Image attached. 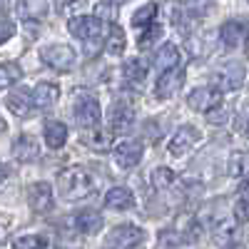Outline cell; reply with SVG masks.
Returning <instances> with one entry per match:
<instances>
[{"label":"cell","instance_id":"cell-18","mask_svg":"<svg viewBox=\"0 0 249 249\" xmlns=\"http://www.w3.org/2000/svg\"><path fill=\"white\" fill-rule=\"evenodd\" d=\"M45 142H48L50 150H60L62 144L68 142V127H65V122L50 120V122L45 124Z\"/></svg>","mask_w":249,"mask_h":249},{"label":"cell","instance_id":"cell-10","mask_svg":"<svg viewBox=\"0 0 249 249\" xmlns=\"http://www.w3.org/2000/svg\"><path fill=\"white\" fill-rule=\"evenodd\" d=\"M72 37H80V40H90V37H97L100 35V20L92 18V15H77L68 23Z\"/></svg>","mask_w":249,"mask_h":249},{"label":"cell","instance_id":"cell-32","mask_svg":"<svg viewBox=\"0 0 249 249\" xmlns=\"http://www.w3.org/2000/svg\"><path fill=\"white\" fill-rule=\"evenodd\" d=\"M160 33H162V28H160V25H152V28H147V30L142 33V37L137 40V43H140V48H147V45L152 43L155 37H160Z\"/></svg>","mask_w":249,"mask_h":249},{"label":"cell","instance_id":"cell-23","mask_svg":"<svg viewBox=\"0 0 249 249\" xmlns=\"http://www.w3.org/2000/svg\"><path fill=\"white\" fill-rule=\"evenodd\" d=\"M244 85V68L242 65H230L224 72H222V88L224 90H237Z\"/></svg>","mask_w":249,"mask_h":249},{"label":"cell","instance_id":"cell-12","mask_svg":"<svg viewBox=\"0 0 249 249\" xmlns=\"http://www.w3.org/2000/svg\"><path fill=\"white\" fill-rule=\"evenodd\" d=\"M219 37H222V43L227 48H237L247 37V25L242 23V20H227V23L219 28Z\"/></svg>","mask_w":249,"mask_h":249},{"label":"cell","instance_id":"cell-16","mask_svg":"<svg viewBox=\"0 0 249 249\" xmlns=\"http://www.w3.org/2000/svg\"><path fill=\"white\" fill-rule=\"evenodd\" d=\"M105 204L110 210H130V207H135V195L127 187H112L105 195Z\"/></svg>","mask_w":249,"mask_h":249},{"label":"cell","instance_id":"cell-17","mask_svg":"<svg viewBox=\"0 0 249 249\" xmlns=\"http://www.w3.org/2000/svg\"><path fill=\"white\" fill-rule=\"evenodd\" d=\"M5 102H8L10 112H15V115H20V117H25V115L30 112V105H35V102H33V92H28V90H23V88L13 90Z\"/></svg>","mask_w":249,"mask_h":249},{"label":"cell","instance_id":"cell-35","mask_svg":"<svg viewBox=\"0 0 249 249\" xmlns=\"http://www.w3.org/2000/svg\"><path fill=\"white\" fill-rule=\"evenodd\" d=\"M207 120H210L212 124H222V122H227V110L217 107V110H212L210 115H207Z\"/></svg>","mask_w":249,"mask_h":249},{"label":"cell","instance_id":"cell-21","mask_svg":"<svg viewBox=\"0 0 249 249\" xmlns=\"http://www.w3.org/2000/svg\"><path fill=\"white\" fill-rule=\"evenodd\" d=\"M40 155V147H37V140L33 135H23L18 142H15V157L23 160V162H30Z\"/></svg>","mask_w":249,"mask_h":249},{"label":"cell","instance_id":"cell-19","mask_svg":"<svg viewBox=\"0 0 249 249\" xmlns=\"http://www.w3.org/2000/svg\"><path fill=\"white\" fill-rule=\"evenodd\" d=\"M18 13L23 20H43L48 15V0H18Z\"/></svg>","mask_w":249,"mask_h":249},{"label":"cell","instance_id":"cell-26","mask_svg":"<svg viewBox=\"0 0 249 249\" xmlns=\"http://www.w3.org/2000/svg\"><path fill=\"white\" fill-rule=\"evenodd\" d=\"M122 75L130 82H142L144 75H147V65H144V60H130L127 65L122 68Z\"/></svg>","mask_w":249,"mask_h":249},{"label":"cell","instance_id":"cell-36","mask_svg":"<svg viewBox=\"0 0 249 249\" xmlns=\"http://www.w3.org/2000/svg\"><path fill=\"white\" fill-rule=\"evenodd\" d=\"M10 35H13V25L8 18H3V40H10Z\"/></svg>","mask_w":249,"mask_h":249},{"label":"cell","instance_id":"cell-29","mask_svg":"<svg viewBox=\"0 0 249 249\" xmlns=\"http://www.w3.org/2000/svg\"><path fill=\"white\" fill-rule=\"evenodd\" d=\"M18 77H20L18 62H3V70H0V85H3V88H10L13 82H18Z\"/></svg>","mask_w":249,"mask_h":249},{"label":"cell","instance_id":"cell-14","mask_svg":"<svg viewBox=\"0 0 249 249\" xmlns=\"http://www.w3.org/2000/svg\"><path fill=\"white\" fill-rule=\"evenodd\" d=\"M179 48L177 45H172V43H167V45H162L160 50H157V55H155V68L160 70V72H167V70H175L177 65H179Z\"/></svg>","mask_w":249,"mask_h":249},{"label":"cell","instance_id":"cell-3","mask_svg":"<svg viewBox=\"0 0 249 249\" xmlns=\"http://www.w3.org/2000/svg\"><path fill=\"white\" fill-rule=\"evenodd\" d=\"M219 102H222V92L217 88H195L190 95H187V105H190L192 110L197 112H207L210 115L212 110L219 107Z\"/></svg>","mask_w":249,"mask_h":249},{"label":"cell","instance_id":"cell-15","mask_svg":"<svg viewBox=\"0 0 249 249\" xmlns=\"http://www.w3.org/2000/svg\"><path fill=\"white\" fill-rule=\"evenodd\" d=\"M75 230L80 234H97L102 230V217L92 210H85V212H77L75 214Z\"/></svg>","mask_w":249,"mask_h":249},{"label":"cell","instance_id":"cell-33","mask_svg":"<svg viewBox=\"0 0 249 249\" xmlns=\"http://www.w3.org/2000/svg\"><path fill=\"white\" fill-rule=\"evenodd\" d=\"M100 50H102V40H100V37H90V40H85V53H88L90 57H95Z\"/></svg>","mask_w":249,"mask_h":249},{"label":"cell","instance_id":"cell-28","mask_svg":"<svg viewBox=\"0 0 249 249\" xmlns=\"http://www.w3.org/2000/svg\"><path fill=\"white\" fill-rule=\"evenodd\" d=\"M175 172L170 170V167H157L155 172H152V184L157 187V190H167V187H172L175 184Z\"/></svg>","mask_w":249,"mask_h":249},{"label":"cell","instance_id":"cell-25","mask_svg":"<svg viewBox=\"0 0 249 249\" xmlns=\"http://www.w3.org/2000/svg\"><path fill=\"white\" fill-rule=\"evenodd\" d=\"M105 50H107V55H122V53H124V33H122L120 25H112V28H110Z\"/></svg>","mask_w":249,"mask_h":249},{"label":"cell","instance_id":"cell-9","mask_svg":"<svg viewBox=\"0 0 249 249\" xmlns=\"http://www.w3.org/2000/svg\"><path fill=\"white\" fill-rule=\"evenodd\" d=\"M182 82H184V72H182L179 68L162 72L160 80H157V85H155V95H157L160 100H167V97L177 95V90L182 88Z\"/></svg>","mask_w":249,"mask_h":249},{"label":"cell","instance_id":"cell-34","mask_svg":"<svg viewBox=\"0 0 249 249\" xmlns=\"http://www.w3.org/2000/svg\"><path fill=\"white\" fill-rule=\"evenodd\" d=\"M90 144H92V147H100V150H105L107 144H110V135H105V132H95V137L90 140Z\"/></svg>","mask_w":249,"mask_h":249},{"label":"cell","instance_id":"cell-4","mask_svg":"<svg viewBox=\"0 0 249 249\" xmlns=\"http://www.w3.org/2000/svg\"><path fill=\"white\" fill-rule=\"evenodd\" d=\"M107 242L110 247H117V249H132L144 242V232L135 224H120L107 234Z\"/></svg>","mask_w":249,"mask_h":249},{"label":"cell","instance_id":"cell-24","mask_svg":"<svg viewBox=\"0 0 249 249\" xmlns=\"http://www.w3.org/2000/svg\"><path fill=\"white\" fill-rule=\"evenodd\" d=\"M230 175L239 177V179H249V155L247 152H234L230 157Z\"/></svg>","mask_w":249,"mask_h":249},{"label":"cell","instance_id":"cell-27","mask_svg":"<svg viewBox=\"0 0 249 249\" xmlns=\"http://www.w3.org/2000/svg\"><path fill=\"white\" fill-rule=\"evenodd\" d=\"M15 249H45L48 247V239L43 234H23L13 242Z\"/></svg>","mask_w":249,"mask_h":249},{"label":"cell","instance_id":"cell-37","mask_svg":"<svg viewBox=\"0 0 249 249\" xmlns=\"http://www.w3.org/2000/svg\"><path fill=\"white\" fill-rule=\"evenodd\" d=\"M230 249H247V247H242V244H237V247H230Z\"/></svg>","mask_w":249,"mask_h":249},{"label":"cell","instance_id":"cell-13","mask_svg":"<svg viewBox=\"0 0 249 249\" xmlns=\"http://www.w3.org/2000/svg\"><path fill=\"white\" fill-rule=\"evenodd\" d=\"M110 115H112L110 120H112V130H115V132H124V130H127L130 124L135 122V110H132L130 102H124V100L115 102Z\"/></svg>","mask_w":249,"mask_h":249},{"label":"cell","instance_id":"cell-30","mask_svg":"<svg viewBox=\"0 0 249 249\" xmlns=\"http://www.w3.org/2000/svg\"><path fill=\"white\" fill-rule=\"evenodd\" d=\"M88 0H55V10L62 13V15H70V13H77L80 8H85Z\"/></svg>","mask_w":249,"mask_h":249},{"label":"cell","instance_id":"cell-5","mask_svg":"<svg viewBox=\"0 0 249 249\" xmlns=\"http://www.w3.org/2000/svg\"><path fill=\"white\" fill-rule=\"evenodd\" d=\"M43 62L57 72H68L75 65V53L68 45H50L43 50Z\"/></svg>","mask_w":249,"mask_h":249},{"label":"cell","instance_id":"cell-11","mask_svg":"<svg viewBox=\"0 0 249 249\" xmlns=\"http://www.w3.org/2000/svg\"><path fill=\"white\" fill-rule=\"evenodd\" d=\"M60 97V88L53 85V82H37L33 90V102L37 110H50Z\"/></svg>","mask_w":249,"mask_h":249},{"label":"cell","instance_id":"cell-8","mask_svg":"<svg viewBox=\"0 0 249 249\" xmlns=\"http://www.w3.org/2000/svg\"><path fill=\"white\" fill-rule=\"evenodd\" d=\"M142 152H144L142 142L124 140V142H120L117 147H115V162L120 164V167H124V170H132V167H137V164H140Z\"/></svg>","mask_w":249,"mask_h":249},{"label":"cell","instance_id":"cell-6","mask_svg":"<svg viewBox=\"0 0 249 249\" xmlns=\"http://www.w3.org/2000/svg\"><path fill=\"white\" fill-rule=\"evenodd\" d=\"M199 142V130L192 127V124H184L175 132V137L170 140V155L172 157H184L195 144Z\"/></svg>","mask_w":249,"mask_h":249},{"label":"cell","instance_id":"cell-2","mask_svg":"<svg viewBox=\"0 0 249 249\" xmlns=\"http://www.w3.org/2000/svg\"><path fill=\"white\" fill-rule=\"evenodd\" d=\"M75 120L80 127H95V124H100V102L88 92H80L75 97Z\"/></svg>","mask_w":249,"mask_h":249},{"label":"cell","instance_id":"cell-22","mask_svg":"<svg viewBox=\"0 0 249 249\" xmlns=\"http://www.w3.org/2000/svg\"><path fill=\"white\" fill-rule=\"evenodd\" d=\"M155 15H157V5H155V3L142 5V8H137L135 15H132V25L140 28V30H147V28L155 25Z\"/></svg>","mask_w":249,"mask_h":249},{"label":"cell","instance_id":"cell-7","mask_svg":"<svg viewBox=\"0 0 249 249\" xmlns=\"http://www.w3.org/2000/svg\"><path fill=\"white\" fill-rule=\"evenodd\" d=\"M28 202H30V210L37 214H45L53 210L55 197H53V187L48 182H37L28 190Z\"/></svg>","mask_w":249,"mask_h":249},{"label":"cell","instance_id":"cell-1","mask_svg":"<svg viewBox=\"0 0 249 249\" xmlns=\"http://www.w3.org/2000/svg\"><path fill=\"white\" fill-rule=\"evenodd\" d=\"M92 177L82 167H68L57 175V192L65 199H85L92 192Z\"/></svg>","mask_w":249,"mask_h":249},{"label":"cell","instance_id":"cell-31","mask_svg":"<svg viewBox=\"0 0 249 249\" xmlns=\"http://www.w3.org/2000/svg\"><path fill=\"white\" fill-rule=\"evenodd\" d=\"M95 15L97 20H107V23H115V18H117V8L112 3H100L95 8Z\"/></svg>","mask_w":249,"mask_h":249},{"label":"cell","instance_id":"cell-20","mask_svg":"<svg viewBox=\"0 0 249 249\" xmlns=\"http://www.w3.org/2000/svg\"><path fill=\"white\" fill-rule=\"evenodd\" d=\"M234 219L239 224L249 222V179H242L237 190V204H234Z\"/></svg>","mask_w":249,"mask_h":249}]
</instances>
